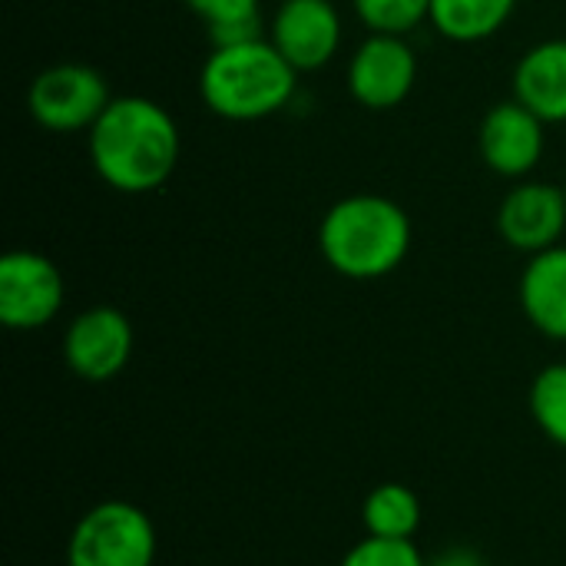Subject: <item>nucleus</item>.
<instances>
[{
    "instance_id": "nucleus-15",
    "label": "nucleus",
    "mask_w": 566,
    "mask_h": 566,
    "mask_svg": "<svg viewBox=\"0 0 566 566\" xmlns=\"http://www.w3.org/2000/svg\"><path fill=\"white\" fill-rule=\"evenodd\" d=\"M361 524L371 537L388 541H415L421 527V501L408 484L388 481L378 484L361 504Z\"/></svg>"
},
{
    "instance_id": "nucleus-7",
    "label": "nucleus",
    "mask_w": 566,
    "mask_h": 566,
    "mask_svg": "<svg viewBox=\"0 0 566 566\" xmlns=\"http://www.w3.org/2000/svg\"><path fill=\"white\" fill-rule=\"evenodd\" d=\"M66 302L60 265L33 249H13L0 259V322L13 332L46 328Z\"/></svg>"
},
{
    "instance_id": "nucleus-14",
    "label": "nucleus",
    "mask_w": 566,
    "mask_h": 566,
    "mask_svg": "<svg viewBox=\"0 0 566 566\" xmlns=\"http://www.w3.org/2000/svg\"><path fill=\"white\" fill-rule=\"evenodd\" d=\"M521 0H431V30L451 43H484L497 36Z\"/></svg>"
},
{
    "instance_id": "nucleus-20",
    "label": "nucleus",
    "mask_w": 566,
    "mask_h": 566,
    "mask_svg": "<svg viewBox=\"0 0 566 566\" xmlns=\"http://www.w3.org/2000/svg\"><path fill=\"white\" fill-rule=\"evenodd\" d=\"M428 566H491L484 560V554H478L474 547H464V544H458V547H448V551H441L438 557H431Z\"/></svg>"
},
{
    "instance_id": "nucleus-21",
    "label": "nucleus",
    "mask_w": 566,
    "mask_h": 566,
    "mask_svg": "<svg viewBox=\"0 0 566 566\" xmlns=\"http://www.w3.org/2000/svg\"><path fill=\"white\" fill-rule=\"evenodd\" d=\"M564 189H566V179H564Z\"/></svg>"
},
{
    "instance_id": "nucleus-1",
    "label": "nucleus",
    "mask_w": 566,
    "mask_h": 566,
    "mask_svg": "<svg viewBox=\"0 0 566 566\" xmlns=\"http://www.w3.org/2000/svg\"><path fill=\"white\" fill-rule=\"evenodd\" d=\"M90 166L103 186L123 196L163 189L182 156L176 116L149 96H113L86 133Z\"/></svg>"
},
{
    "instance_id": "nucleus-8",
    "label": "nucleus",
    "mask_w": 566,
    "mask_h": 566,
    "mask_svg": "<svg viewBox=\"0 0 566 566\" xmlns=\"http://www.w3.org/2000/svg\"><path fill=\"white\" fill-rule=\"evenodd\" d=\"M136 332L126 312L116 305H93L83 308L63 332V361L66 368L90 381L103 385L126 371L133 358Z\"/></svg>"
},
{
    "instance_id": "nucleus-5",
    "label": "nucleus",
    "mask_w": 566,
    "mask_h": 566,
    "mask_svg": "<svg viewBox=\"0 0 566 566\" xmlns=\"http://www.w3.org/2000/svg\"><path fill=\"white\" fill-rule=\"evenodd\" d=\"M113 103L109 80L90 63L43 66L27 86V113L46 133H90L103 109Z\"/></svg>"
},
{
    "instance_id": "nucleus-18",
    "label": "nucleus",
    "mask_w": 566,
    "mask_h": 566,
    "mask_svg": "<svg viewBox=\"0 0 566 566\" xmlns=\"http://www.w3.org/2000/svg\"><path fill=\"white\" fill-rule=\"evenodd\" d=\"M352 10L368 33L411 36L418 27L431 23V0H352Z\"/></svg>"
},
{
    "instance_id": "nucleus-2",
    "label": "nucleus",
    "mask_w": 566,
    "mask_h": 566,
    "mask_svg": "<svg viewBox=\"0 0 566 566\" xmlns=\"http://www.w3.org/2000/svg\"><path fill=\"white\" fill-rule=\"evenodd\" d=\"M411 242V216L401 202L378 192L342 196L318 222V252L325 265L352 282H378L398 272Z\"/></svg>"
},
{
    "instance_id": "nucleus-3",
    "label": "nucleus",
    "mask_w": 566,
    "mask_h": 566,
    "mask_svg": "<svg viewBox=\"0 0 566 566\" xmlns=\"http://www.w3.org/2000/svg\"><path fill=\"white\" fill-rule=\"evenodd\" d=\"M298 76L302 73L272 46L269 36L212 46L199 70V99L219 119L259 123L292 106Z\"/></svg>"
},
{
    "instance_id": "nucleus-11",
    "label": "nucleus",
    "mask_w": 566,
    "mask_h": 566,
    "mask_svg": "<svg viewBox=\"0 0 566 566\" xmlns=\"http://www.w3.org/2000/svg\"><path fill=\"white\" fill-rule=\"evenodd\" d=\"M494 226L497 235L524 255L560 245L566 235V189L547 179L514 182L497 206Z\"/></svg>"
},
{
    "instance_id": "nucleus-9",
    "label": "nucleus",
    "mask_w": 566,
    "mask_h": 566,
    "mask_svg": "<svg viewBox=\"0 0 566 566\" xmlns=\"http://www.w3.org/2000/svg\"><path fill=\"white\" fill-rule=\"evenodd\" d=\"M547 153V123L524 103L501 99L478 123V156L501 179H531Z\"/></svg>"
},
{
    "instance_id": "nucleus-17",
    "label": "nucleus",
    "mask_w": 566,
    "mask_h": 566,
    "mask_svg": "<svg viewBox=\"0 0 566 566\" xmlns=\"http://www.w3.org/2000/svg\"><path fill=\"white\" fill-rule=\"evenodd\" d=\"M527 405L544 438L557 448H566V361H554L537 371Z\"/></svg>"
},
{
    "instance_id": "nucleus-13",
    "label": "nucleus",
    "mask_w": 566,
    "mask_h": 566,
    "mask_svg": "<svg viewBox=\"0 0 566 566\" xmlns=\"http://www.w3.org/2000/svg\"><path fill=\"white\" fill-rule=\"evenodd\" d=\"M524 318L551 342H566V245L527 255L517 282Z\"/></svg>"
},
{
    "instance_id": "nucleus-6",
    "label": "nucleus",
    "mask_w": 566,
    "mask_h": 566,
    "mask_svg": "<svg viewBox=\"0 0 566 566\" xmlns=\"http://www.w3.org/2000/svg\"><path fill=\"white\" fill-rule=\"evenodd\" d=\"M421 60L408 36L368 33L345 66V86L352 99L371 113H388L401 106L418 86Z\"/></svg>"
},
{
    "instance_id": "nucleus-12",
    "label": "nucleus",
    "mask_w": 566,
    "mask_h": 566,
    "mask_svg": "<svg viewBox=\"0 0 566 566\" xmlns=\"http://www.w3.org/2000/svg\"><path fill=\"white\" fill-rule=\"evenodd\" d=\"M511 96L547 126H566V36H551L521 53L511 73Z\"/></svg>"
},
{
    "instance_id": "nucleus-4",
    "label": "nucleus",
    "mask_w": 566,
    "mask_h": 566,
    "mask_svg": "<svg viewBox=\"0 0 566 566\" xmlns=\"http://www.w3.org/2000/svg\"><path fill=\"white\" fill-rule=\"evenodd\" d=\"M156 554V524L129 501L93 504L66 537V566H153Z\"/></svg>"
},
{
    "instance_id": "nucleus-10",
    "label": "nucleus",
    "mask_w": 566,
    "mask_h": 566,
    "mask_svg": "<svg viewBox=\"0 0 566 566\" xmlns=\"http://www.w3.org/2000/svg\"><path fill=\"white\" fill-rule=\"evenodd\" d=\"M265 36L298 73H315L342 53L345 20L335 0H279Z\"/></svg>"
},
{
    "instance_id": "nucleus-19",
    "label": "nucleus",
    "mask_w": 566,
    "mask_h": 566,
    "mask_svg": "<svg viewBox=\"0 0 566 566\" xmlns=\"http://www.w3.org/2000/svg\"><path fill=\"white\" fill-rule=\"evenodd\" d=\"M338 566H428L415 541H388L365 534Z\"/></svg>"
},
{
    "instance_id": "nucleus-16",
    "label": "nucleus",
    "mask_w": 566,
    "mask_h": 566,
    "mask_svg": "<svg viewBox=\"0 0 566 566\" xmlns=\"http://www.w3.org/2000/svg\"><path fill=\"white\" fill-rule=\"evenodd\" d=\"M209 33L212 46H235L269 33L262 0H182Z\"/></svg>"
}]
</instances>
